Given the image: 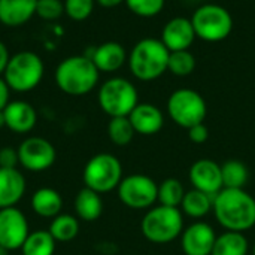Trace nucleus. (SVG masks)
I'll use <instances>...</instances> for the list:
<instances>
[{
  "mask_svg": "<svg viewBox=\"0 0 255 255\" xmlns=\"http://www.w3.org/2000/svg\"><path fill=\"white\" fill-rule=\"evenodd\" d=\"M214 206V196H209L203 191L199 190H191L187 191L184 196V200L181 203V211L190 217V218H203L206 217Z\"/></svg>",
  "mask_w": 255,
  "mask_h": 255,
  "instance_id": "obj_24",
  "label": "nucleus"
},
{
  "mask_svg": "<svg viewBox=\"0 0 255 255\" xmlns=\"http://www.w3.org/2000/svg\"><path fill=\"white\" fill-rule=\"evenodd\" d=\"M196 37L191 19L184 16H176L167 21L161 33V42L170 52L190 49Z\"/></svg>",
  "mask_w": 255,
  "mask_h": 255,
  "instance_id": "obj_15",
  "label": "nucleus"
},
{
  "mask_svg": "<svg viewBox=\"0 0 255 255\" xmlns=\"http://www.w3.org/2000/svg\"><path fill=\"white\" fill-rule=\"evenodd\" d=\"M64 13V3L61 0H37L36 15L42 19H58Z\"/></svg>",
  "mask_w": 255,
  "mask_h": 255,
  "instance_id": "obj_33",
  "label": "nucleus"
},
{
  "mask_svg": "<svg viewBox=\"0 0 255 255\" xmlns=\"http://www.w3.org/2000/svg\"><path fill=\"white\" fill-rule=\"evenodd\" d=\"M209 137V130L208 127L205 126V123L202 124H197V126H193L188 128V139L193 142V143H205Z\"/></svg>",
  "mask_w": 255,
  "mask_h": 255,
  "instance_id": "obj_35",
  "label": "nucleus"
},
{
  "mask_svg": "<svg viewBox=\"0 0 255 255\" xmlns=\"http://www.w3.org/2000/svg\"><path fill=\"white\" fill-rule=\"evenodd\" d=\"M19 164L18 149L12 146H4L0 149V167L1 169H13Z\"/></svg>",
  "mask_w": 255,
  "mask_h": 255,
  "instance_id": "obj_34",
  "label": "nucleus"
},
{
  "mask_svg": "<svg viewBox=\"0 0 255 255\" xmlns=\"http://www.w3.org/2000/svg\"><path fill=\"white\" fill-rule=\"evenodd\" d=\"M217 241L215 230L205 221H196L181 235V248L185 255H211Z\"/></svg>",
  "mask_w": 255,
  "mask_h": 255,
  "instance_id": "obj_13",
  "label": "nucleus"
},
{
  "mask_svg": "<svg viewBox=\"0 0 255 255\" xmlns=\"http://www.w3.org/2000/svg\"><path fill=\"white\" fill-rule=\"evenodd\" d=\"M223 188H244L250 179L248 167L239 160H229L221 166Z\"/></svg>",
  "mask_w": 255,
  "mask_h": 255,
  "instance_id": "obj_27",
  "label": "nucleus"
},
{
  "mask_svg": "<svg viewBox=\"0 0 255 255\" xmlns=\"http://www.w3.org/2000/svg\"><path fill=\"white\" fill-rule=\"evenodd\" d=\"M18 158L19 164L28 172H43L49 169L57 157L54 145L43 137H27L19 143Z\"/></svg>",
  "mask_w": 255,
  "mask_h": 255,
  "instance_id": "obj_11",
  "label": "nucleus"
},
{
  "mask_svg": "<svg viewBox=\"0 0 255 255\" xmlns=\"http://www.w3.org/2000/svg\"><path fill=\"white\" fill-rule=\"evenodd\" d=\"M48 232L55 239V242H70L79 233V221L73 215L60 214L52 218Z\"/></svg>",
  "mask_w": 255,
  "mask_h": 255,
  "instance_id": "obj_26",
  "label": "nucleus"
},
{
  "mask_svg": "<svg viewBox=\"0 0 255 255\" xmlns=\"http://www.w3.org/2000/svg\"><path fill=\"white\" fill-rule=\"evenodd\" d=\"M167 114L176 126L188 130L193 126L205 123L208 106L200 93L191 88H179L167 100Z\"/></svg>",
  "mask_w": 255,
  "mask_h": 255,
  "instance_id": "obj_8",
  "label": "nucleus"
},
{
  "mask_svg": "<svg viewBox=\"0 0 255 255\" xmlns=\"http://www.w3.org/2000/svg\"><path fill=\"white\" fill-rule=\"evenodd\" d=\"M6 127V120H4V114L3 111H0V128Z\"/></svg>",
  "mask_w": 255,
  "mask_h": 255,
  "instance_id": "obj_39",
  "label": "nucleus"
},
{
  "mask_svg": "<svg viewBox=\"0 0 255 255\" xmlns=\"http://www.w3.org/2000/svg\"><path fill=\"white\" fill-rule=\"evenodd\" d=\"M212 211L227 232L244 233L255 226V199L244 188H223L214 196Z\"/></svg>",
  "mask_w": 255,
  "mask_h": 255,
  "instance_id": "obj_1",
  "label": "nucleus"
},
{
  "mask_svg": "<svg viewBox=\"0 0 255 255\" xmlns=\"http://www.w3.org/2000/svg\"><path fill=\"white\" fill-rule=\"evenodd\" d=\"M164 1L166 0H126V4L134 15L151 18L163 10Z\"/></svg>",
  "mask_w": 255,
  "mask_h": 255,
  "instance_id": "obj_31",
  "label": "nucleus"
},
{
  "mask_svg": "<svg viewBox=\"0 0 255 255\" xmlns=\"http://www.w3.org/2000/svg\"><path fill=\"white\" fill-rule=\"evenodd\" d=\"M45 66L42 58L31 51H21L10 57L3 79L9 90L28 93L34 90L43 78Z\"/></svg>",
  "mask_w": 255,
  "mask_h": 255,
  "instance_id": "obj_5",
  "label": "nucleus"
},
{
  "mask_svg": "<svg viewBox=\"0 0 255 255\" xmlns=\"http://www.w3.org/2000/svg\"><path fill=\"white\" fill-rule=\"evenodd\" d=\"M196 36L206 42H221L227 39L233 30V18L230 12L214 3L200 6L191 18Z\"/></svg>",
  "mask_w": 255,
  "mask_h": 255,
  "instance_id": "obj_9",
  "label": "nucleus"
},
{
  "mask_svg": "<svg viewBox=\"0 0 255 255\" xmlns=\"http://www.w3.org/2000/svg\"><path fill=\"white\" fill-rule=\"evenodd\" d=\"M99 69L87 55H72L64 58L55 69L57 87L69 96H85L99 82Z\"/></svg>",
  "mask_w": 255,
  "mask_h": 255,
  "instance_id": "obj_2",
  "label": "nucleus"
},
{
  "mask_svg": "<svg viewBox=\"0 0 255 255\" xmlns=\"http://www.w3.org/2000/svg\"><path fill=\"white\" fill-rule=\"evenodd\" d=\"M55 239L46 230H36L30 233L21 247L22 255H54Z\"/></svg>",
  "mask_w": 255,
  "mask_h": 255,
  "instance_id": "obj_25",
  "label": "nucleus"
},
{
  "mask_svg": "<svg viewBox=\"0 0 255 255\" xmlns=\"http://www.w3.org/2000/svg\"><path fill=\"white\" fill-rule=\"evenodd\" d=\"M82 179L87 188L105 194L118 188L123 181V166L121 161L108 152L96 154L88 160L84 167Z\"/></svg>",
  "mask_w": 255,
  "mask_h": 255,
  "instance_id": "obj_6",
  "label": "nucleus"
},
{
  "mask_svg": "<svg viewBox=\"0 0 255 255\" xmlns=\"http://www.w3.org/2000/svg\"><path fill=\"white\" fill-rule=\"evenodd\" d=\"M117 190L121 203L134 211L149 209L158 199V184L142 173L123 178Z\"/></svg>",
  "mask_w": 255,
  "mask_h": 255,
  "instance_id": "obj_10",
  "label": "nucleus"
},
{
  "mask_svg": "<svg viewBox=\"0 0 255 255\" xmlns=\"http://www.w3.org/2000/svg\"><path fill=\"white\" fill-rule=\"evenodd\" d=\"M196 69V58L194 55L187 51H173L169 55L167 70L176 76H188Z\"/></svg>",
  "mask_w": 255,
  "mask_h": 255,
  "instance_id": "obj_30",
  "label": "nucleus"
},
{
  "mask_svg": "<svg viewBox=\"0 0 255 255\" xmlns=\"http://www.w3.org/2000/svg\"><path fill=\"white\" fill-rule=\"evenodd\" d=\"M64 13L73 21L87 19L94 10V0H64Z\"/></svg>",
  "mask_w": 255,
  "mask_h": 255,
  "instance_id": "obj_32",
  "label": "nucleus"
},
{
  "mask_svg": "<svg viewBox=\"0 0 255 255\" xmlns=\"http://www.w3.org/2000/svg\"><path fill=\"white\" fill-rule=\"evenodd\" d=\"M30 235L28 221L18 208L0 209V245L9 251L21 250Z\"/></svg>",
  "mask_w": 255,
  "mask_h": 255,
  "instance_id": "obj_12",
  "label": "nucleus"
},
{
  "mask_svg": "<svg viewBox=\"0 0 255 255\" xmlns=\"http://www.w3.org/2000/svg\"><path fill=\"white\" fill-rule=\"evenodd\" d=\"M134 134H136V131H134L128 117L111 118V121L108 124V136L112 140V143H115L118 146H126L133 140Z\"/></svg>",
  "mask_w": 255,
  "mask_h": 255,
  "instance_id": "obj_29",
  "label": "nucleus"
},
{
  "mask_svg": "<svg viewBox=\"0 0 255 255\" xmlns=\"http://www.w3.org/2000/svg\"><path fill=\"white\" fill-rule=\"evenodd\" d=\"M140 232L151 244H169L184 232L182 211L179 208H169L163 205L149 208L142 218Z\"/></svg>",
  "mask_w": 255,
  "mask_h": 255,
  "instance_id": "obj_4",
  "label": "nucleus"
},
{
  "mask_svg": "<svg viewBox=\"0 0 255 255\" xmlns=\"http://www.w3.org/2000/svg\"><path fill=\"white\" fill-rule=\"evenodd\" d=\"M137 103V90L128 79L111 78L99 90V105L111 118L128 117Z\"/></svg>",
  "mask_w": 255,
  "mask_h": 255,
  "instance_id": "obj_7",
  "label": "nucleus"
},
{
  "mask_svg": "<svg viewBox=\"0 0 255 255\" xmlns=\"http://www.w3.org/2000/svg\"><path fill=\"white\" fill-rule=\"evenodd\" d=\"M184 184L176 178H167L158 185V205L169 208H181V203L185 196Z\"/></svg>",
  "mask_w": 255,
  "mask_h": 255,
  "instance_id": "obj_28",
  "label": "nucleus"
},
{
  "mask_svg": "<svg viewBox=\"0 0 255 255\" xmlns=\"http://www.w3.org/2000/svg\"><path fill=\"white\" fill-rule=\"evenodd\" d=\"M37 0H0V22L6 27H19L36 13Z\"/></svg>",
  "mask_w": 255,
  "mask_h": 255,
  "instance_id": "obj_20",
  "label": "nucleus"
},
{
  "mask_svg": "<svg viewBox=\"0 0 255 255\" xmlns=\"http://www.w3.org/2000/svg\"><path fill=\"white\" fill-rule=\"evenodd\" d=\"M25 193V178L16 169L0 167V209L13 208Z\"/></svg>",
  "mask_w": 255,
  "mask_h": 255,
  "instance_id": "obj_18",
  "label": "nucleus"
},
{
  "mask_svg": "<svg viewBox=\"0 0 255 255\" xmlns=\"http://www.w3.org/2000/svg\"><path fill=\"white\" fill-rule=\"evenodd\" d=\"M9 60H10L9 49H7V46L0 40V75H3V73H4V70H6V66H7V63H9Z\"/></svg>",
  "mask_w": 255,
  "mask_h": 255,
  "instance_id": "obj_37",
  "label": "nucleus"
},
{
  "mask_svg": "<svg viewBox=\"0 0 255 255\" xmlns=\"http://www.w3.org/2000/svg\"><path fill=\"white\" fill-rule=\"evenodd\" d=\"M190 182L194 190L215 196L223 190L221 166L211 158H200L193 163L188 173Z\"/></svg>",
  "mask_w": 255,
  "mask_h": 255,
  "instance_id": "obj_14",
  "label": "nucleus"
},
{
  "mask_svg": "<svg viewBox=\"0 0 255 255\" xmlns=\"http://www.w3.org/2000/svg\"><path fill=\"white\" fill-rule=\"evenodd\" d=\"M123 1H126V0H97V3L103 7H115V6L121 4Z\"/></svg>",
  "mask_w": 255,
  "mask_h": 255,
  "instance_id": "obj_38",
  "label": "nucleus"
},
{
  "mask_svg": "<svg viewBox=\"0 0 255 255\" xmlns=\"http://www.w3.org/2000/svg\"><path fill=\"white\" fill-rule=\"evenodd\" d=\"M128 120L134 131L142 136H152L164 126L163 112L151 103H137V106L130 112Z\"/></svg>",
  "mask_w": 255,
  "mask_h": 255,
  "instance_id": "obj_17",
  "label": "nucleus"
},
{
  "mask_svg": "<svg viewBox=\"0 0 255 255\" xmlns=\"http://www.w3.org/2000/svg\"><path fill=\"white\" fill-rule=\"evenodd\" d=\"M9 93H10V90H9L7 84L0 76V111H3L6 108V105L9 103Z\"/></svg>",
  "mask_w": 255,
  "mask_h": 255,
  "instance_id": "obj_36",
  "label": "nucleus"
},
{
  "mask_svg": "<svg viewBox=\"0 0 255 255\" xmlns=\"http://www.w3.org/2000/svg\"><path fill=\"white\" fill-rule=\"evenodd\" d=\"M169 55L170 51L160 39H142L133 46L128 55L130 72L139 81L149 82L158 79L164 72H167Z\"/></svg>",
  "mask_w": 255,
  "mask_h": 255,
  "instance_id": "obj_3",
  "label": "nucleus"
},
{
  "mask_svg": "<svg viewBox=\"0 0 255 255\" xmlns=\"http://www.w3.org/2000/svg\"><path fill=\"white\" fill-rule=\"evenodd\" d=\"M4 120H6V128H9L13 133H28L34 128L37 123V114L36 109L22 100H13L6 105L3 109Z\"/></svg>",
  "mask_w": 255,
  "mask_h": 255,
  "instance_id": "obj_16",
  "label": "nucleus"
},
{
  "mask_svg": "<svg viewBox=\"0 0 255 255\" xmlns=\"http://www.w3.org/2000/svg\"><path fill=\"white\" fill-rule=\"evenodd\" d=\"M31 209L42 218H55L63 209V197L54 188H39L30 200Z\"/></svg>",
  "mask_w": 255,
  "mask_h": 255,
  "instance_id": "obj_21",
  "label": "nucleus"
},
{
  "mask_svg": "<svg viewBox=\"0 0 255 255\" xmlns=\"http://www.w3.org/2000/svg\"><path fill=\"white\" fill-rule=\"evenodd\" d=\"M253 255H255V244H254V247H253Z\"/></svg>",
  "mask_w": 255,
  "mask_h": 255,
  "instance_id": "obj_41",
  "label": "nucleus"
},
{
  "mask_svg": "<svg viewBox=\"0 0 255 255\" xmlns=\"http://www.w3.org/2000/svg\"><path fill=\"white\" fill-rule=\"evenodd\" d=\"M75 211L79 220L85 223H93L99 220L103 214V200L99 193L85 187L76 194Z\"/></svg>",
  "mask_w": 255,
  "mask_h": 255,
  "instance_id": "obj_22",
  "label": "nucleus"
},
{
  "mask_svg": "<svg viewBox=\"0 0 255 255\" xmlns=\"http://www.w3.org/2000/svg\"><path fill=\"white\" fill-rule=\"evenodd\" d=\"M9 253H10V251H9L7 248H4V247L0 245V255H9Z\"/></svg>",
  "mask_w": 255,
  "mask_h": 255,
  "instance_id": "obj_40",
  "label": "nucleus"
},
{
  "mask_svg": "<svg viewBox=\"0 0 255 255\" xmlns=\"http://www.w3.org/2000/svg\"><path fill=\"white\" fill-rule=\"evenodd\" d=\"M90 58L93 60L99 72L112 73L124 66V63L127 61V52L124 46L118 42H105L93 51V55Z\"/></svg>",
  "mask_w": 255,
  "mask_h": 255,
  "instance_id": "obj_19",
  "label": "nucleus"
},
{
  "mask_svg": "<svg viewBox=\"0 0 255 255\" xmlns=\"http://www.w3.org/2000/svg\"><path fill=\"white\" fill-rule=\"evenodd\" d=\"M250 244L244 233L224 232L217 236L211 255H248Z\"/></svg>",
  "mask_w": 255,
  "mask_h": 255,
  "instance_id": "obj_23",
  "label": "nucleus"
}]
</instances>
